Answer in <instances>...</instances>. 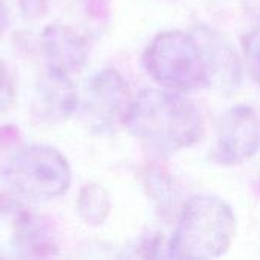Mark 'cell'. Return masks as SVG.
<instances>
[{
  "mask_svg": "<svg viewBox=\"0 0 260 260\" xmlns=\"http://www.w3.org/2000/svg\"><path fill=\"white\" fill-rule=\"evenodd\" d=\"M2 180L17 195L27 200L62 197L72 183V169L55 148L30 145L15 152L2 168Z\"/></svg>",
  "mask_w": 260,
  "mask_h": 260,
  "instance_id": "277c9868",
  "label": "cell"
},
{
  "mask_svg": "<svg viewBox=\"0 0 260 260\" xmlns=\"http://www.w3.org/2000/svg\"><path fill=\"white\" fill-rule=\"evenodd\" d=\"M76 209L81 219L87 225H102L111 210L110 195L102 186L96 183H87L79 190Z\"/></svg>",
  "mask_w": 260,
  "mask_h": 260,
  "instance_id": "8fae6325",
  "label": "cell"
},
{
  "mask_svg": "<svg viewBox=\"0 0 260 260\" xmlns=\"http://www.w3.org/2000/svg\"><path fill=\"white\" fill-rule=\"evenodd\" d=\"M41 52L49 72L70 76L85 66L88 44L73 29L64 24H49L41 34Z\"/></svg>",
  "mask_w": 260,
  "mask_h": 260,
  "instance_id": "9c48e42d",
  "label": "cell"
},
{
  "mask_svg": "<svg viewBox=\"0 0 260 260\" xmlns=\"http://www.w3.org/2000/svg\"><path fill=\"white\" fill-rule=\"evenodd\" d=\"M192 34L203 52L209 87L225 96L235 93L241 85L242 67L232 43L215 29L206 26L197 27Z\"/></svg>",
  "mask_w": 260,
  "mask_h": 260,
  "instance_id": "ba28073f",
  "label": "cell"
},
{
  "mask_svg": "<svg viewBox=\"0 0 260 260\" xmlns=\"http://www.w3.org/2000/svg\"><path fill=\"white\" fill-rule=\"evenodd\" d=\"M148 75L175 91H193L209 87L203 52L193 34L183 30L160 32L143 53Z\"/></svg>",
  "mask_w": 260,
  "mask_h": 260,
  "instance_id": "3957f363",
  "label": "cell"
},
{
  "mask_svg": "<svg viewBox=\"0 0 260 260\" xmlns=\"http://www.w3.org/2000/svg\"><path fill=\"white\" fill-rule=\"evenodd\" d=\"M5 24H6V9L3 5V0H0V32L5 29Z\"/></svg>",
  "mask_w": 260,
  "mask_h": 260,
  "instance_id": "9a60e30c",
  "label": "cell"
},
{
  "mask_svg": "<svg viewBox=\"0 0 260 260\" xmlns=\"http://www.w3.org/2000/svg\"><path fill=\"white\" fill-rule=\"evenodd\" d=\"M20 8L27 18H41L47 11V0H20Z\"/></svg>",
  "mask_w": 260,
  "mask_h": 260,
  "instance_id": "5bb4252c",
  "label": "cell"
},
{
  "mask_svg": "<svg viewBox=\"0 0 260 260\" xmlns=\"http://www.w3.org/2000/svg\"><path fill=\"white\" fill-rule=\"evenodd\" d=\"M242 49L250 73L260 85V24L242 37Z\"/></svg>",
  "mask_w": 260,
  "mask_h": 260,
  "instance_id": "7c38bea8",
  "label": "cell"
},
{
  "mask_svg": "<svg viewBox=\"0 0 260 260\" xmlns=\"http://www.w3.org/2000/svg\"><path fill=\"white\" fill-rule=\"evenodd\" d=\"M238 232L233 209L215 195H195L183 207L168 256L215 259L229 251Z\"/></svg>",
  "mask_w": 260,
  "mask_h": 260,
  "instance_id": "7a4b0ae2",
  "label": "cell"
},
{
  "mask_svg": "<svg viewBox=\"0 0 260 260\" xmlns=\"http://www.w3.org/2000/svg\"><path fill=\"white\" fill-rule=\"evenodd\" d=\"M128 131L160 157L193 146L204 133L197 105L171 88H145L123 119Z\"/></svg>",
  "mask_w": 260,
  "mask_h": 260,
  "instance_id": "6da1fadb",
  "label": "cell"
},
{
  "mask_svg": "<svg viewBox=\"0 0 260 260\" xmlns=\"http://www.w3.org/2000/svg\"><path fill=\"white\" fill-rule=\"evenodd\" d=\"M15 101V87L11 72L0 58V113L8 111Z\"/></svg>",
  "mask_w": 260,
  "mask_h": 260,
  "instance_id": "4fadbf2b",
  "label": "cell"
},
{
  "mask_svg": "<svg viewBox=\"0 0 260 260\" xmlns=\"http://www.w3.org/2000/svg\"><path fill=\"white\" fill-rule=\"evenodd\" d=\"M260 148V120L248 105L230 108L219 120L213 160L232 166L250 160Z\"/></svg>",
  "mask_w": 260,
  "mask_h": 260,
  "instance_id": "8992f818",
  "label": "cell"
},
{
  "mask_svg": "<svg viewBox=\"0 0 260 260\" xmlns=\"http://www.w3.org/2000/svg\"><path fill=\"white\" fill-rule=\"evenodd\" d=\"M0 248L23 257H38L53 254L56 244L53 230L43 216L0 198Z\"/></svg>",
  "mask_w": 260,
  "mask_h": 260,
  "instance_id": "5b68a950",
  "label": "cell"
},
{
  "mask_svg": "<svg viewBox=\"0 0 260 260\" xmlns=\"http://www.w3.org/2000/svg\"><path fill=\"white\" fill-rule=\"evenodd\" d=\"M129 104L128 85L122 75L114 69H105L87 85L84 114L96 131H108L119 119H125Z\"/></svg>",
  "mask_w": 260,
  "mask_h": 260,
  "instance_id": "52a82bcc",
  "label": "cell"
},
{
  "mask_svg": "<svg viewBox=\"0 0 260 260\" xmlns=\"http://www.w3.org/2000/svg\"><path fill=\"white\" fill-rule=\"evenodd\" d=\"M78 105V94L70 76L47 70V75L38 84L35 113L44 122L55 123L67 119Z\"/></svg>",
  "mask_w": 260,
  "mask_h": 260,
  "instance_id": "30bf717a",
  "label": "cell"
}]
</instances>
